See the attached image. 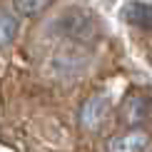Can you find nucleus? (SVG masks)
I'll return each mask as SVG.
<instances>
[{
  "instance_id": "nucleus-1",
  "label": "nucleus",
  "mask_w": 152,
  "mask_h": 152,
  "mask_svg": "<svg viewBox=\"0 0 152 152\" xmlns=\"http://www.w3.org/2000/svg\"><path fill=\"white\" fill-rule=\"evenodd\" d=\"M150 145L147 132L142 130H132L125 135H115L107 140V152H145Z\"/></svg>"
},
{
  "instance_id": "nucleus-2",
  "label": "nucleus",
  "mask_w": 152,
  "mask_h": 152,
  "mask_svg": "<svg viewBox=\"0 0 152 152\" xmlns=\"http://www.w3.org/2000/svg\"><path fill=\"white\" fill-rule=\"evenodd\" d=\"M107 100L102 97V95H95V97H90L85 105H82V110H80V120H82V125H85L87 130H100L102 127V122H105V117H107Z\"/></svg>"
},
{
  "instance_id": "nucleus-3",
  "label": "nucleus",
  "mask_w": 152,
  "mask_h": 152,
  "mask_svg": "<svg viewBox=\"0 0 152 152\" xmlns=\"http://www.w3.org/2000/svg\"><path fill=\"white\" fill-rule=\"evenodd\" d=\"M125 125H142L150 120V102L147 97H127L122 105Z\"/></svg>"
},
{
  "instance_id": "nucleus-4",
  "label": "nucleus",
  "mask_w": 152,
  "mask_h": 152,
  "mask_svg": "<svg viewBox=\"0 0 152 152\" xmlns=\"http://www.w3.org/2000/svg\"><path fill=\"white\" fill-rule=\"evenodd\" d=\"M122 18H125V23L137 25V28H150V23H152V12H150L147 3H127L122 8Z\"/></svg>"
},
{
  "instance_id": "nucleus-5",
  "label": "nucleus",
  "mask_w": 152,
  "mask_h": 152,
  "mask_svg": "<svg viewBox=\"0 0 152 152\" xmlns=\"http://www.w3.org/2000/svg\"><path fill=\"white\" fill-rule=\"evenodd\" d=\"M18 18L8 10H0V48H8L18 35Z\"/></svg>"
},
{
  "instance_id": "nucleus-6",
  "label": "nucleus",
  "mask_w": 152,
  "mask_h": 152,
  "mask_svg": "<svg viewBox=\"0 0 152 152\" xmlns=\"http://www.w3.org/2000/svg\"><path fill=\"white\" fill-rule=\"evenodd\" d=\"M50 3L53 0H15V10L25 18H35L40 12H45L50 8Z\"/></svg>"
}]
</instances>
